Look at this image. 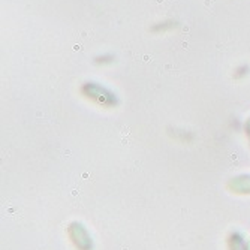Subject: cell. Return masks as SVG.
Instances as JSON below:
<instances>
[{
	"instance_id": "6da1fadb",
	"label": "cell",
	"mask_w": 250,
	"mask_h": 250,
	"mask_svg": "<svg viewBox=\"0 0 250 250\" xmlns=\"http://www.w3.org/2000/svg\"><path fill=\"white\" fill-rule=\"evenodd\" d=\"M69 234L74 240V243L77 244V247H80L81 250H88L92 247V241H90V237L87 235L85 229L83 228L81 225L74 223L69 229Z\"/></svg>"
},
{
	"instance_id": "7a4b0ae2",
	"label": "cell",
	"mask_w": 250,
	"mask_h": 250,
	"mask_svg": "<svg viewBox=\"0 0 250 250\" xmlns=\"http://www.w3.org/2000/svg\"><path fill=\"white\" fill-rule=\"evenodd\" d=\"M175 26H177L175 21H165V22H159V24H156L153 27V30L154 32H165V30H169V29H172Z\"/></svg>"
},
{
	"instance_id": "3957f363",
	"label": "cell",
	"mask_w": 250,
	"mask_h": 250,
	"mask_svg": "<svg viewBox=\"0 0 250 250\" xmlns=\"http://www.w3.org/2000/svg\"><path fill=\"white\" fill-rule=\"evenodd\" d=\"M231 249L232 250H247L246 246H244V243L241 241V238L237 237V235H234L232 240H231Z\"/></svg>"
},
{
	"instance_id": "277c9868",
	"label": "cell",
	"mask_w": 250,
	"mask_h": 250,
	"mask_svg": "<svg viewBox=\"0 0 250 250\" xmlns=\"http://www.w3.org/2000/svg\"><path fill=\"white\" fill-rule=\"evenodd\" d=\"M96 60H98V63H109L112 60V57L111 56H104V57H98Z\"/></svg>"
}]
</instances>
